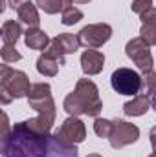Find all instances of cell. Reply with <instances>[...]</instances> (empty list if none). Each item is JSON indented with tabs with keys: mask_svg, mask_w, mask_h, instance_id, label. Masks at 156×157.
Here are the masks:
<instances>
[{
	"mask_svg": "<svg viewBox=\"0 0 156 157\" xmlns=\"http://www.w3.org/2000/svg\"><path fill=\"white\" fill-rule=\"evenodd\" d=\"M149 157H156V152H153V154H151V155H149Z\"/></svg>",
	"mask_w": 156,
	"mask_h": 157,
	"instance_id": "cell-32",
	"label": "cell"
},
{
	"mask_svg": "<svg viewBox=\"0 0 156 157\" xmlns=\"http://www.w3.org/2000/svg\"><path fill=\"white\" fill-rule=\"evenodd\" d=\"M149 137H151V146H153V152H156V126H153V128H151Z\"/></svg>",
	"mask_w": 156,
	"mask_h": 157,
	"instance_id": "cell-27",
	"label": "cell"
},
{
	"mask_svg": "<svg viewBox=\"0 0 156 157\" xmlns=\"http://www.w3.org/2000/svg\"><path fill=\"white\" fill-rule=\"evenodd\" d=\"M28 104L50 124L55 122V102H53L51 88L48 82H37L31 86V91L28 95Z\"/></svg>",
	"mask_w": 156,
	"mask_h": 157,
	"instance_id": "cell-4",
	"label": "cell"
},
{
	"mask_svg": "<svg viewBox=\"0 0 156 157\" xmlns=\"http://www.w3.org/2000/svg\"><path fill=\"white\" fill-rule=\"evenodd\" d=\"M79 42L81 46L88 48V49H96V48H101L107 40L112 37V28L109 24H88L84 26L81 31L77 33Z\"/></svg>",
	"mask_w": 156,
	"mask_h": 157,
	"instance_id": "cell-8",
	"label": "cell"
},
{
	"mask_svg": "<svg viewBox=\"0 0 156 157\" xmlns=\"http://www.w3.org/2000/svg\"><path fill=\"white\" fill-rule=\"evenodd\" d=\"M24 42L30 49H37V51H46L50 42L51 40L48 39V35L39 29V28H28L26 33H24Z\"/></svg>",
	"mask_w": 156,
	"mask_h": 157,
	"instance_id": "cell-13",
	"label": "cell"
},
{
	"mask_svg": "<svg viewBox=\"0 0 156 157\" xmlns=\"http://www.w3.org/2000/svg\"><path fill=\"white\" fill-rule=\"evenodd\" d=\"M112 128H114V121L101 119V117H96V121H94V132L101 139H109L110 133H112Z\"/></svg>",
	"mask_w": 156,
	"mask_h": 157,
	"instance_id": "cell-18",
	"label": "cell"
},
{
	"mask_svg": "<svg viewBox=\"0 0 156 157\" xmlns=\"http://www.w3.org/2000/svg\"><path fill=\"white\" fill-rule=\"evenodd\" d=\"M20 35H24V33H22V28H20V24L17 20H6L2 24V40H4V44L15 46L17 40L20 39Z\"/></svg>",
	"mask_w": 156,
	"mask_h": 157,
	"instance_id": "cell-16",
	"label": "cell"
},
{
	"mask_svg": "<svg viewBox=\"0 0 156 157\" xmlns=\"http://www.w3.org/2000/svg\"><path fill=\"white\" fill-rule=\"evenodd\" d=\"M151 106L154 108V112H156V91L153 93V97H151Z\"/></svg>",
	"mask_w": 156,
	"mask_h": 157,
	"instance_id": "cell-28",
	"label": "cell"
},
{
	"mask_svg": "<svg viewBox=\"0 0 156 157\" xmlns=\"http://www.w3.org/2000/svg\"><path fill=\"white\" fill-rule=\"evenodd\" d=\"M57 133H59L66 143H70V144H79V143H83V141L86 139L84 122L77 117H72V115L63 121V124H61V128H59Z\"/></svg>",
	"mask_w": 156,
	"mask_h": 157,
	"instance_id": "cell-10",
	"label": "cell"
},
{
	"mask_svg": "<svg viewBox=\"0 0 156 157\" xmlns=\"http://www.w3.org/2000/svg\"><path fill=\"white\" fill-rule=\"evenodd\" d=\"M63 108L72 117H79V115L99 117L103 104H101L99 90H97L96 82H92L90 78H79L76 84V90L64 97Z\"/></svg>",
	"mask_w": 156,
	"mask_h": 157,
	"instance_id": "cell-2",
	"label": "cell"
},
{
	"mask_svg": "<svg viewBox=\"0 0 156 157\" xmlns=\"http://www.w3.org/2000/svg\"><path fill=\"white\" fill-rule=\"evenodd\" d=\"M77 146L59 133H35L17 122L9 135L2 137V157H77Z\"/></svg>",
	"mask_w": 156,
	"mask_h": 157,
	"instance_id": "cell-1",
	"label": "cell"
},
{
	"mask_svg": "<svg viewBox=\"0 0 156 157\" xmlns=\"http://www.w3.org/2000/svg\"><path fill=\"white\" fill-rule=\"evenodd\" d=\"M154 91H156V71L154 70L143 71V75H142V93L153 97Z\"/></svg>",
	"mask_w": 156,
	"mask_h": 157,
	"instance_id": "cell-19",
	"label": "cell"
},
{
	"mask_svg": "<svg viewBox=\"0 0 156 157\" xmlns=\"http://www.w3.org/2000/svg\"><path fill=\"white\" fill-rule=\"evenodd\" d=\"M140 139V128L132 122H127L123 119H116L114 121V128H112V133L109 137V143L114 150L119 148H125L132 143H136Z\"/></svg>",
	"mask_w": 156,
	"mask_h": 157,
	"instance_id": "cell-7",
	"label": "cell"
},
{
	"mask_svg": "<svg viewBox=\"0 0 156 157\" xmlns=\"http://www.w3.org/2000/svg\"><path fill=\"white\" fill-rule=\"evenodd\" d=\"M125 53H127V57H129L142 71L153 70L154 59H153V53H151V46L142 39V37H136V39L129 40L127 46H125Z\"/></svg>",
	"mask_w": 156,
	"mask_h": 157,
	"instance_id": "cell-6",
	"label": "cell"
},
{
	"mask_svg": "<svg viewBox=\"0 0 156 157\" xmlns=\"http://www.w3.org/2000/svg\"><path fill=\"white\" fill-rule=\"evenodd\" d=\"M74 2H76V4H88L90 0H74Z\"/></svg>",
	"mask_w": 156,
	"mask_h": 157,
	"instance_id": "cell-30",
	"label": "cell"
},
{
	"mask_svg": "<svg viewBox=\"0 0 156 157\" xmlns=\"http://www.w3.org/2000/svg\"><path fill=\"white\" fill-rule=\"evenodd\" d=\"M17 15H18V20L24 22L28 28H39L40 24L39 11H37V6H33L31 2H28L20 9H17Z\"/></svg>",
	"mask_w": 156,
	"mask_h": 157,
	"instance_id": "cell-15",
	"label": "cell"
},
{
	"mask_svg": "<svg viewBox=\"0 0 156 157\" xmlns=\"http://www.w3.org/2000/svg\"><path fill=\"white\" fill-rule=\"evenodd\" d=\"M9 2V6L13 7V9H20L24 4H28V2H31V0H7Z\"/></svg>",
	"mask_w": 156,
	"mask_h": 157,
	"instance_id": "cell-26",
	"label": "cell"
},
{
	"mask_svg": "<svg viewBox=\"0 0 156 157\" xmlns=\"http://www.w3.org/2000/svg\"><path fill=\"white\" fill-rule=\"evenodd\" d=\"M140 37L149 46H156V24H143L140 29Z\"/></svg>",
	"mask_w": 156,
	"mask_h": 157,
	"instance_id": "cell-22",
	"label": "cell"
},
{
	"mask_svg": "<svg viewBox=\"0 0 156 157\" xmlns=\"http://www.w3.org/2000/svg\"><path fill=\"white\" fill-rule=\"evenodd\" d=\"M110 84L119 95H140L142 93V75L130 68H117L110 77Z\"/></svg>",
	"mask_w": 156,
	"mask_h": 157,
	"instance_id": "cell-5",
	"label": "cell"
},
{
	"mask_svg": "<svg viewBox=\"0 0 156 157\" xmlns=\"http://www.w3.org/2000/svg\"><path fill=\"white\" fill-rule=\"evenodd\" d=\"M2 121H4V122H2V124H4V132H2V137H6V135H9V132H11V130H9V121H7V113H6V112L2 113Z\"/></svg>",
	"mask_w": 156,
	"mask_h": 157,
	"instance_id": "cell-25",
	"label": "cell"
},
{
	"mask_svg": "<svg viewBox=\"0 0 156 157\" xmlns=\"http://www.w3.org/2000/svg\"><path fill=\"white\" fill-rule=\"evenodd\" d=\"M74 6V0H37V7H40L48 15H55Z\"/></svg>",
	"mask_w": 156,
	"mask_h": 157,
	"instance_id": "cell-17",
	"label": "cell"
},
{
	"mask_svg": "<svg viewBox=\"0 0 156 157\" xmlns=\"http://www.w3.org/2000/svg\"><path fill=\"white\" fill-rule=\"evenodd\" d=\"M0 57L4 60V64H11V62H18L22 59V55L17 51L15 46H9V44H4L2 49H0Z\"/></svg>",
	"mask_w": 156,
	"mask_h": 157,
	"instance_id": "cell-21",
	"label": "cell"
},
{
	"mask_svg": "<svg viewBox=\"0 0 156 157\" xmlns=\"http://www.w3.org/2000/svg\"><path fill=\"white\" fill-rule=\"evenodd\" d=\"M140 18H142V22L143 24H156V7H149L145 13H142L140 15Z\"/></svg>",
	"mask_w": 156,
	"mask_h": 157,
	"instance_id": "cell-24",
	"label": "cell"
},
{
	"mask_svg": "<svg viewBox=\"0 0 156 157\" xmlns=\"http://www.w3.org/2000/svg\"><path fill=\"white\" fill-rule=\"evenodd\" d=\"M86 157H103V155H99V154H88Z\"/></svg>",
	"mask_w": 156,
	"mask_h": 157,
	"instance_id": "cell-31",
	"label": "cell"
},
{
	"mask_svg": "<svg viewBox=\"0 0 156 157\" xmlns=\"http://www.w3.org/2000/svg\"><path fill=\"white\" fill-rule=\"evenodd\" d=\"M149 7H153V0H132V4H130L132 13H138V15L145 13Z\"/></svg>",
	"mask_w": 156,
	"mask_h": 157,
	"instance_id": "cell-23",
	"label": "cell"
},
{
	"mask_svg": "<svg viewBox=\"0 0 156 157\" xmlns=\"http://www.w3.org/2000/svg\"><path fill=\"white\" fill-rule=\"evenodd\" d=\"M59 66H61V62L48 51H42V55L37 59V71L44 77H55L59 71Z\"/></svg>",
	"mask_w": 156,
	"mask_h": 157,
	"instance_id": "cell-14",
	"label": "cell"
},
{
	"mask_svg": "<svg viewBox=\"0 0 156 157\" xmlns=\"http://www.w3.org/2000/svg\"><path fill=\"white\" fill-rule=\"evenodd\" d=\"M149 108H153L151 106V97L149 95H136L132 101H129V102H125L123 104V112H125V115H129V117H140V115H145L147 112H149Z\"/></svg>",
	"mask_w": 156,
	"mask_h": 157,
	"instance_id": "cell-12",
	"label": "cell"
},
{
	"mask_svg": "<svg viewBox=\"0 0 156 157\" xmlns=\"http://www.w3.org/2000/svg\"><path fill=\"white\" fill-rule=\"evenodd\" d=\"M6 9V0H0V11H4Z\"/></svg>",
	"mask_w": 156,
	"mask_h": 157,
	"instance_id": "cell-29",
	"label": "cell"
},
{
	"mask_svg": "<svg viewBox=\"0 0 156 157\" xmlns=\"http://www.w3.org/2000/svg\"><path fill=\"white\" fill-rule=\"evenodd\" d=\"M30 78L24 71L13 70L7 64L0 66V97L2 104H9L13 99H22L28 97L31 91Z\"/></svg>",
	"mask_w": 156,
	"mask_h": 157,
	"instance_id": "cell-3",
	"label": "cell"
},
{
	"mask_svg": "<svg viewBox=\"0 0 156 157\" xmlns=\"http://www.w3.org/2000/svg\"><path fill=\"white\" fill-rule=\"evenodd\" d=\"M79 20H83V11L77 9V7H74V6L64 9L63 15H61V22L64 26H74V24H77Z\"/></svg>",
	"mask_w": 156,
	"mask_h": 157,
	"instance_id": "cell-20",
	"label": "cell"
},
{
	"mask_svg": "<svg viewBox=\"0 0 156 157\" xmlns=\"http://www.w3.org/2000/svg\"><path fill=\"white\" fill-rule=\"evenodd\" d=\"M79 46H81V42H79L77 35L61 33V35H57L55 39H51V42H50V46H48L46 51H48L50 55H53V57L61 62V66H63V64H66V62H64V55L76 53L79 49Z\"/></svg>",
	"mask_w": 156,
	"mask_h": 157,
	"instance_id": "cell-9",
	"label": "cell"
},
{
	"mask_svg": "<svg viewBox=\"0 0 156 157\" xmlns=\"http://www.w3.org/2000/svg\"><path fill=\"white\" fill-rule=\"evenodd\" d=\"M105 55L97 49H86L81 55V70L84 75H97L103 71Z\"/></svg>",
	"mask_w": 156,
	"mask_h": 157,
	"instance_id": "cell-11",
	"label": "cell"
}]
</instances>
